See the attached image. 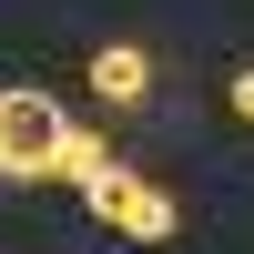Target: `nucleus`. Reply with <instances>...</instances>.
Masks as SVG:
<instances>
[{"instance_id": "nucleus-4", "label": "nucleus", "mask_w": 254, "mask_h": 254, "mask_svg": "<svg viewBox=\"0 0 254 254\" xmlns=\"http://www.w3.org/2000/svg\"><path fill=\"white\" fill-rule=\"evenodd\" d=\"M102 173H112V142H102V132H71V142H61V163H51V183H71V193H81V183H102Z\"/></svg>"}, {"instance_id": "nucleus-5", "label": "nucleus", "mask_w": 254, "mask_h": 254, "mask_svg": "<svg viewBox=\"0 0 254 254\" xmlns=\"http://www.w3.org/2000/svg\"><path fill=\"white\" fill-rule=\"evenodd\" d=\"M234 112H244V122H254V71H234Z\"/></svg>"}, {"instance_id": "nucleus-3", "label": "nucleus", "mask_w": 254, "mask_h": 254, "mask_svg": "<svg viewBox=\"0 0 254 254\" xmlns=\"http://www.w3.org/2000/svg\"><path fill=\"white\" fill-rule=\"evenodd\" d=\"M92 92L112 102V112H132V102L153 92V51H142V41H102L92 51Z\"/></svg>"}, {"instance_id": "nucleus-2", "label": "nucleus", "mask_w": 254, "mask_h": 254, "mask_svg": "<svg viewBox=\"0 0 254 254\" xmlns=\"http://www.w3.org/2000/svg\"><path fill=\"white\" fill-rule=\"evenodd\" d=\"M81 203H92V224H102V234H122V244H173V234H183L173 193H163V183H142L132 163H112L102 183H81Z\"/></svg>"}, {"instance_id": "nucleus-1", "label": "nucleus", "mask_w": 254, "mask_h": 254, "mask_svg": "<svg viewBox=\"0 0 254 254\" xmlns=\"http://www.w3.org/2000/svg\"><path fill=\"white\" fill-rule=\"evenodd\" d=\"M61 142H71V112L51 92H31V81H10L0 92V183H51Z\"/></svg>"}]
</instances>
